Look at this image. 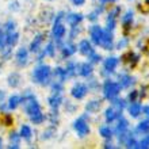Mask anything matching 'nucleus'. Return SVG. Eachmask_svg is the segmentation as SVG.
Returning <instances> with one entry per match:
<instances>
[{
    "mask_svg": "<svg viewBox=\"0 0 149 149\" xmlns=\"http://www.w3.org/2000/svg\"><path fill=\"white\" fill-rule=\"evenodd\" d=\"M137 96H138V91H132L129 94V96H127V99H129L130 103H133V102H137Z\"/></svg>",
    "mask_w": 149,
    "mask_h": 149,
    "instance_id": "47",
    "label": "nucleus"
},
{
    "mask_svg": "<svg viewBox=\"0 0 149 149\" xmlns=\"http://www.w3.org/2000/svg\"><path fill=\"white\" fill-rule=\"evenodd\" d=\"M87 92H88V88H87V86H84V84H81V83H77V84H74L73 88L71 90V94L72 96H73L74 99H83L84 96L87 95Z\"/></svg>",
    "mask_w": 149,
    "mask_h": 149,
    "instance_id": "5",
    "label": "nucleus"
},
{
    "mask_svg": "<svg viewBox=\"0 0 149 149\" xmlns=\"http://www.w3.org/2000/svg\"><path fill=\"white\" fill-rule=\"evenodd\" d=\"M88 58H90V63L91 64H96V63H99V61H100V56L96 54V53L94 52L91 56H88Z\"/></svg>",
    "mask_w": 149,
    "mask_h": 149,
    "instance_id": "45",
    "label": "nucleus"
},
{
    "mask_svg": "<svg viewBox=\"0 0 149 149\" xmlns=\"http://www.w3.org/2000/svg\"><path fill=\"white\" fill-rule=\"evenodd\" d=\"M81 20H83V15H81V14H69V15L67 16V22L71 24L72 27H73V26L80 24V22H81Z\"/></svg>",
    "mask_w": 149,
    "mask_h": 149,
    "instance_id": "20",
    "label": "nucleus"
},
{
    "mask_svg": "<svg viewBox=\"0 0 149 149\" xmlns=\"http://www.w3.org/2000/svg\"><path fill=\"white\" fill-rule=\"evenodd\" d=\"M103 148H106V149L110 148V149H113V148H114V145L111 144V141H106V142H104V145H103Z\"/></svg>",
    "mask_w": 149,
    "mask_h": 149,
    "instance_id": "52",
    "label": "nucleus"
},
{
    "mask_svg": "<svg viewBox=\"0 0 149 149\" xmlns=\"http://www.w3.org/2000/svg\"><path fill=\"white\" fill-rule=\"evenodd\" d=\"M103 49H113V33L110 30L107 31H103V36H102V39H100V43H99Z\"/></svg>",
    "mask_w": 149,
    "mask_h": 149,
    "instance_id": "7",
    "label": "nucleus"
},
{
    "mask_svg": "<svg viewBox=\"0 0 149 149\" xmlns=\"http://www.w3.org/2000/svg\"><path fill=\"white\" fill-rule=\"evenodd\" d=\"M76 109H77V106H76V104H72L69 100H67V102H65V110H67V113H71L72 114L74 110H76Z\"/></svg>",
    "mask_w": 149,
    "mask_h": 149,
    "instance_id": "43",
    "label": "nucleus"
},
{
    "mask_svg": "<svg viewBox=\"0 0 149 149\" xmlns=\"http://www.w3.org/2000/svg\"><path fill=\"white\" fill-rule=\"evenodd\" d=\"M54 49H56V47H54V45H53V42H50L46 46V49H45V53H46V54H49L50 57H53V56H54Z\"/></svg>",
    "mask_w": 149,
    "mask_h": 149,
    "instance_id": "44",
    "label": "nucleus"
},
{
    "mask_svg": "<svg viewBox=\"0 0 149 149\" xmlns=\"http://www.w3.org/2000/svg\"><path fill=\"white\" fill-rule=\"evenodd\" d=\"M111 100V104H113V107H115L117 110H122L123 111V109L126 107V102L123 100V99H118L117 96L113 99H110Z\"/></svg>",
    "mask_w": 149,
    "mask_h": 149,
    "instance_id": "26",
    "label": "nucleus"
},
{
    "mask_svg": "<svg viewBox=\"0 0 149 149\" xmlns=\"http://www.w3.org/2000/svg\"><path fill=\"white\" fill-rule=\"evenodd\" d=\"M118 65V58L117 57H109V58L104 61V69L107 72H113Z\"/></svg>",
    "mask_w": 149,
    "mask_h": 149,
    "instance_id": "21",
    "label": "nucleus"
},
{
    "mask_svg": "<svg viewBox=\"0 0 149 149\" xmlns=\"http://www.w3.org/2000/svg\"><path fill=\"white\" fill-rule=\"evenodd\" d=\"M49 119H50V122L53 123V125H57V122H58V113H57V110H56V109H53V111L50 113Z\"/></svg>",
    "mask_w": 149,
    "mask_h": 149,
    "instance_id": "40",
    "label": "nucleus"
},
{
    "mask_svg": "<svg viewBox=\"0 0 149 149\" xmlns=\"http://www.w3.org/2000/svg\"><path fill=\"white\" fill-rule=\"evenodd\" d=\"M133 57H134L133 52H126V53H123V54H122L121 58H122V61H123V63H132Z\"/></svg>",
    "mask_w": 149,
    "mask_h": 149,
    "instance_id": "38",
    "label": "nucleus"
},
{
    "mask_svg": "<svg viewBox=\"0 0 149 149\" xmlns=\"http://www.w3.org/2000/svg\"><path fill=\"white\" fill-rule=\"evenodd\" d=\"M31 129L27 125H23L22 127H20V137H23L24 140H27V141H30V138H31Z\"/></svg>",
    "mask_w": 149,
    "mask_h": 149,
    "instance_id": "29",
    "label": "nucleus"
},
{
    "mask_svg": "<svg viewBox=\"0 0 149 149\" xmlns=\"http://www.w3.org/2000/svg\"><path fill=\"white\" fill-rule=\"evenodd\" d=\"M30 119H31L33 123H36V125H41V123L45 121V115H43V114L39 111V113H37V114H34V115H31V117H30Z\"/></svg>",
    "mask_w": 149,
    "mask_h": 149,
    "instance_id": "31",
    "label": "nucleus"
},
{
    "mask_svg": "<svg viewBox=\"0 0 149 149\" xmlns=\"http://www.w3.org/2000/svg\"><path fill=\"white\" fill-rule=\"evenodd\" d=\"M52 36H53V38H54L56 41H61V38L65 36V27H64V24L61 23V22L53 24Z\"/></svg>",
    "mask_w": 149,
    "mask_h": 149,
    "instance_id": "9",
    "label": "nucleus"
},
{
    "mask_svg": "<svg viewBox=\"0 0 149 149\" xmlns=\"http://www.w3.org/2000/svg\"><path fill=\"white\" fill-rule=\"evenodd\" d=\"M125 144H126V148H129V149L130 148H137V145H138V142L134 140L133 136H130V137L125 141Z\"/></svg>",
    "mask_w": 149,
    "mask_h": 149,
    "instance_id": "36",
    "label": "nucleus"
},
{
    "mask_svg": "<svg viewBox=\"0 0 149 149\" xmlns=\"http://www.w3.org/2000/svg\"><path fill=\"white\" fill-rule=\"evenodd\" d=\"M16 65L18 67H26V64L29 61V52L26 47H20L19 50L16 52Z\"/></svg>",
    "mask_w": 149,
    "mask_h": 149,
    "instance_id": "6",
    "label": "nucleus"
},
{
    "mask_svg": "<svg viewBox=\"0 0 149 149\" xmlns=\"http://www.w3.org/2000/svg\"><path fill=\"white\" fill-rule=\"evenodd\" d=\"M141 104L140 103H137V102H133L132 104H130V107H129V114L132 115L133 118H137L140 114H141Z\"/></svg>",
    "mask_w": 149,
    "mask_h": 149,
    "instance_id": "22",
    "label": "nucleus"
},
{
    "mask_svg": "<svg viewBox=\"0 0 149 149\" xmlns=\"http://www.w3.org/2000/svg\"><path fill=\"white\" fill-rule=\"evenodd\" d=\"M132 22H133V12L127 11L122 16V23H132Z\"/></svg>",
    "mask_w": 149,
    "mask_h": 149,
    "instance_id": "39",
    "label": "nucleus"
},
{
    "mask_svg": "<svg viewBox=\"0 0 149 149\" xmlns=\"http://www.w3.org/2000/svg\"><path fill=\"white\" fill-rule=\"evenodd\" d=\"M6 46H7V43H6V34H4V31L0 29V50L4 52Z\"/></svg>",
    "mask_w": 149,
    "mask_h": 149,
    "instance_id": "41",
    "label": "nucleus"
},
{
    "mask_svg": "<svg viewBox=\"0 0 149 149\" xmlns=\"http://www.w3.org/2000/svg\"><path fill=\"white\" fill-rule=\"evenodd\" d=\"M92 71H94V68H92V64L91 63L80 64V67H79V74H81V76H84V77L91 76Z\"/></svg>",
    "mask_w": 149,
    "mask_h": 149,
    "instance_id": "16",
    "label": "nucleus"
},
{
    "mask_svg": "<svg viewBox=\"0 0 149 149\" xmlns=\"http://www.w3.org/2000/svg\"><path fill=\"white\" fill-rule=\"evenodd\" d=\"M54 133H56L54 126H52V127H49V129H46L45 132H43L42 138H43V140H49V138L53 137V134H54Z\"/></svg>",
    "mask_w": 149,
    "mask_h": 149,
    "instance_id": "35",
    "label": "nucleus"
},
{
    "mask_svg": "<svg viewBox=\"0 0 149 149\" xmlns=\"http://www.w3.org/2000/svg\"><path fill=\"white\" fill-rule=\"evenodd\" d=\"M19 103H20V98L18 96V95H14V96H11V98L8 99L7 107L10 109V110H15L16 107L19 106Z\"/></svg>",
    "mask_w": 149,
    "mask_h": 149,
    "instance_id": "25",
    "label": "nucleus"
},
{
    "mask_svg": "<svg viewBox=\"0 0 149 149\" xmlns=\"http://www.w3.org/2000/svg\"><path fill=\"white\" fill-rule=\"evenodd\" d=\"M133 83V79L127 76V74H119V86L123 87V88H127Z\"/></svg>",
    "mask_w": 149,
    "mask_h": 149,
    "instance_id": "28",
    "label": "nucleus"
},
{
    "mask_svg": "<svg viewBox=\"0 0 149 149\" xmlns=\"http://www.w3.org/2000/svg\"><path fill=\"white\" fill-rule=\"evenodd\" d=\"M79 52L81 53L83 56H91L92 53H94V47H92V45H91V42H88L87 39H83L81 42L79 43Z\"/></svg>",
    "mask_w": 149,
    "mask_h": 149,
    "instance_id": "10",
    "label": "nucleus"
},
{
    "mask_svg": "<svg viewBox=\"0 0 149 149\" xmlns=\"http://www.w3.org/2000/svg\"><path fill=\"white\" fill-rule=\"evenodd\" d=\"M7 83H8V86H10V87L16 88V87H19L20 83H22V76H20L18 72H12V73L8 74Z\"/></svg>",
    "mask_w": 149,
    "mask_h": 149,
    "instance_id": "12",
    "label": "nucleus"
},
{
    "mask_svg": "<svg viewBox=\"0 0 149 149\" xmlns=\"http://www.w3.org/2000/svg\"><path fill=\"white\" fill-rule=\"evenodd\" d=\"M102 107V100H91L86 104V110L88 113H98Z\"/></svg>",
    "mask_w": 149,
    "mask_h": 149,
    "instance_id": "18",
    "label": "nucleus"
},
{
    "mask_svg": "<svg viewBox=\"0 0 149 149\" xmlns=\"http://www.w3.org/2000/svg\"><path fill=\"white\" fill-rule=\"evenodd\" d=\"M53 91H54V94H61L63 92V86H61V83H53V86H52Z\"/></svg>",
    "mask_w": 149,
    "mask_h": 149,
    "instance_id": "46",
    "label": "nucleus"
},
{
    "mask_svg": "<svg viewBox=\"0 0 149 149\" xmlns=\"http://www.w3.org/2000/svg\"><path fill=\"white\" fill-rule=\"evenodd\" d=\"M53 16H54L53 10H52L50 7H45V8H42V11H41V14H39V19L46 24V23H49V22L53 19Z\"/></svg>",
    "mask_w": 149,
    "mask_h": 149,
    "instance_id": "13",
    "label": "nucleus"
},
{
    "mask_svg": "<svg viewBox=\"0 0 149 149\" xmlns=\"http://www.w3.org/2000/svg\"><path fill=\"white\" fill-rule=\"evenodd\" d=\"M114 27H115V16L113 14H109V16H107V30L113 31Z\"/></svg>",
    "mask_w": 149,
    "mask_h": 149,
    "instance_id": "34",
    "label": "nucleus"
},
{
    "mask_svg": "<svg viewBox=\"0 0 149 149\" xmlns=\"http://www.w3.org/2000/svg\"><path fill=\"white\" fill-rule=\"evenodd\" d=\"M63 102H64V99H63V96H61V94H54L53 96L49 98V106H50L52 109H56V110L61 106Z\"/></svg>",
    "mask_w": 149,
    "mask_h": 149,
    "instance_id": "17",
    "label": "nucleus"
},
{
    "mask_svg": "<svg viewBox=\"0 0 149 149\" xmlns=\"http://www.w3.org/2000/svg\"><path fill=\"white\" fill-rule=\"evenodd\" d=\"M90 34H91V39H92V42H94L95 45H99V43H100V39H102V36H103L102 27L94 24V26L90 29Z\"/></svg>",
    "mask_w": 149,
    "mask_h": 149,
    "instance_id": "8",
    "label": "nucleus"
},
{
    "mask_svg": "<svg viewBox=\"0 0 149 149\" xmlns=\"http://www.w3.org/2000/svg\"><path fill=\"white\" fill-rule=\"evenodd\" d=\"M126 45H127V39H122L121 42L118 43V47H119V49H121V47H123V46H126Z\"/></svg>",
    "mask_w": 149,
    "mask_h": 149,
    "instance_id": "53",
    "label": "nucleus"
},
{
    "mask_svg": "<svg viewBox=\"0 0 149 149\" xmlns=\"http://www.w3.org/2000/svg\"><path fill=\"white\" fill-rule=\"evenodd\" d=\"M0 122H1L4 126H11L12 123H14V118H12L11 114H3L1 118H0Z\"/></svg>",
    "mask_w": 149,
    "mask_h": 149,
    "instance_id": "32",
    "label": "nucleus"
},
{
    "mask_svg": "<svg viewBox=\"0 0 149 149\" xmlns=\"http://www.w3.org/2000/svg\"><path fill=\"white\" fill-rule=\"evenodd\" d=\"M137 148H140V149H148L149 148V141H148V138H145V140H142V141H140L138 142V145H137Z\"/></svg>",
    "mask_w": 149,
    "mask_h": 149,
    "instance_id": "49",
    "label": "nucleus"
},
{
    "mask_svg": "<svg viewBox=\"0 0 149 149\" xmlns=\"http://www.w3.org/2000/svg\"><path fill=\"white\" fill-rule=\"evenodd\" d=\"M63 57H71L72 54H74V52H76V46L72 45V43H67V45H64L63 47Z\"/></svg>",
    "mask_w": 149,
    "mask_h": 149,
    "instance_id": "24",
    "label": "nucleus"
},
{
    "mask_svg": "<svg viewBox=\"0 0 149 149\" xmlns=\"http://www.w3.org/2000/svg\"><path fill=\"white\" fill-rule=\"evenodd\" d=\"M50 74L52 69L49 65H39L33 72V81L41 86H47L50 83Z\"/></svg>",
    "mask_w": 149,
    "mask_h": 149,
    "instance_id": "1",
    "label": "nucleus"
},
{
    "mask_svg": "<svg viewBox=\"0 0 149 149\" xmlns=\"http://www.w3.org/2000/svg\"><path fill=\"white\" fill-rule=\"evenodd\" d=\"M137 132L140 133H149V119H145V121H142L138 123L137 126Z\"/></svg>",
    "mask_w": 149,
    "mask_h": 149,
    "instance_id": "30",
    "label": "nucleus"
},
{
    "mask_svg": "<svg viewBox=\"0 0 149 149\" xmlns=\"http://www.w3.org/2000/svg\"><path fill=\"white\" fill-rule=\"evenodd\" d=\"M96 18H98V12L96 11L92 12V14H90V16H88V19L90 20H96Z\"/></svg>",
    "mask_w": 149,
    "mask_h": 149,
    "instance_id": "51",
    "label": "nucleus"
},
{
    "mask_svg": "<svg viewBox=\"0 0 149 149\" xmlns=\"http://www.w3.org/2000/svg\"><path fill=\"white\" fill-rule=\"evenodd\" d=\"M20 103L24 106V111H26L29 117H31V115L41 111V107H39V103L37 102L36 96L30 94V92H26L23 98H20Z\"/></svg>",
    "mask_w": 149,
    "mask_h": 149,
    "instance_id": "2",
    "label": "nucleus"
},
{
    "mask_svg": "<svg viewBox=\"0 0 149 149\" xmlns=\"http://www.w3.org/2000/svg\"><path fill=\"white\" fill-rule=\"evenodd\" d=\"M138 10L142 14H149V0H146V3L144 4H138Z\"/></svg>",
    "mask_w": 149,
    "mask_h": 149,
    "instance_id": "42",
    "label": "nucleus"
},
{
    "mask_svg": "<svg viewBox=\"0 0 149 149\" xmlns=\"http://www.w3.org/2000/svg\"><path fill=\"white\" fill-rule=\"evenodd\" d=\"M99 133H100V136H102L103 138H107V140H110V138L113 137V130H111L110 127H107V126H103V127H100Z\"/></svg>",
    "mask_w": 149,
    "mask_h": 149,
    "instance_id": "33",
    "label": "nucleus"
},
{
    "mask_svg": "<svg viewBox=\"0 0 149 149\" xmlns=\"http://www.w3.org/2000/svg\"><path fill=\"white\" fill-rule=\"evenodd\" d=\"M20 145V134L15 133V132H12L11 134H10V145H8V148L10 149H18Z\"/></svg>",
    "mask_w": 149,
    "mask_h": 149,
    "instance_id": "19",
    "label": "nucleus"
},
{
    "mask_svg": "<svg viewBox=\"0 0 149 149\" xmlns=\"http://www.w3.org/2000/svg\"><path fill=\"white\" fill-rule=\"evenodd\" d=\"M54 77L58 79L60 83L65 81V79L68 77L67 71H65V69H63V68H56V69H54Z\"/></svg>",
    "mask_w": 149,
    "mask_h": 149,
    "instance_id": "27",
    "label": "nucleus"
},
{
    "mask_svg": "<svg viewBox=\"0 0 149 149\" xmlns=\"http://www.w3.org/2000/svg\"><path fill=\"white\" fill-rule=\"evenodd\" d=\"M1 142H3V141H1V138H0V148H1Z\"/></svg>",
    "mask_w": 149,
    "mask_h": 149,
    "instance_id": "57",
    "label": "nucleus"
},
{
    "mask_svg": "<svg viewBox=\"0 0 149 149\" xmlns=\"http://www.w3.org/2000/svg\"><path fill=\"white\" fill-rule=\"evenodd\" d=\"M119 91H121V86L118 84V83H114V81H110V80H107L104 83V86H103V94H104V98L106 99H113L115 96H118L119 94Z\"/></svg>",
    "mask_w": 149,
    "mask_h": 149,
    "instance_id": "3",
    "label": "nucleus"
},
{
    "mask_svg": "<svg viewBox=\"0 0 149 149\" xmlns=\"http://www.w3.org/2000/svg\"><path fill=\"white\" fill-rule=\"evenodd\" d=\"M18 41H19V34L16 31L6 33V43H7V46H10V47L15 46Z\"/></svg>",
    "mask_w": 149,
    "mask_h": 149,
    "instance_id": "14",
    "label": "nucleus"
},
{
    "mask_svg": "<svg viewBox=\"0 0 149 149\" xmlns=\"http://www.w3.org/2000/svg\"><path fill=\"white\" fill-rule=\"evenodd\" d=\"M15 30V22L14 20H8L7 24H6V31H14Z\"/></svg>",
    "mask_w": 149,
    "mask_h": 149,
    "instance_id": "48",
    "label": "nucleus"
},
{
    "mask_svg": "<svg viewBox=\"0 0 149 149\" xmlns=\"http://www.w3.org/2000/svg\"><path fill=\"white\" fill-rule=\"evenodd\" d=\"M148 141H149V137H148Z\"/></svg>",
    "mask_w": 149,
    "mask_h": 149,
    "instance_id": "60",
    "label": "nucleus"
},
{
    "mask_svg": "<svg viewBox=\"0 0 149 149\" xmlns=\"http://www.w3.org/2000/svg\"><path fill=\"white\" fill-rule=\"evenodd\" d=\"M71 1L74 6H83V4L86 3V0H71Z\"/></svg>",
    "mask_w": 149,
    "mask_h": 149,
    "instance_id": "50",
    "label": "nucleus"
},
{
    "mask_svg": "<svg viewBox=\"0 0 149 149\" xmlns=\"http://www.w3.org/2000/svg\"><path fill=\"white\" fill-rule=\"evenodd\" d=\"M106 1H109V0H100V3H102V4H104Z\"/></svg>",
    "mask_w": 149,
    "mask_h": 149,
    "instance_id": "56",
    "label": "nucleus"
},
{
    "mask_svg": "<svg viewBox=\"0 0 149 149\" xmlns=\"http://www.w3.org/2000/svg\"><path fill=\"white\" fill-rule=\"evenodd\" d=\"M0 69H1V61H0Z\"/></svg>",
    "mask_w": 149,
    "mask_h": 149,
    "instance_id": "59",
    "label": "nucleus"
},
{
    "mask_svg": "<svg viewBox=\"0 0 149 149\" xmlns=\"http://www.w3.org/2000/svg\"><path fill=\"white\" fill-rule=\"evenodd\" d=\"M4 98H6V92H4V91H0V104L4 102Z\"/></svg>",
    "mask_w": 149,
    "mask_h": 149,
    "instance_id": "54",
    "label": "nucleus"
},
{
    "mask_svg": "<svg viewBox=\"0 0 149 149\" xmlns=\"http://www.w3.org/2000/svg\"><path fill=\"white\" fill-rule=\"evenodd\" d=\"M104 117H106V121L109 123H111L114 119L122 117V110H117L115 107H109L106 110V113H104Z\"/></svg>",
    "mask_w": 149,
    "mask_h": 149,
    "instance_id": "11",
    "label": "nucleus"
},
{
    "mask_svg": "<svg viewBox=\"0 0 149 149\" xmlns=\"http://www.w3.org/2000/svg\"><path fill=\"white\" fill-rule=\"evenodd\" d=\"M43 38H45L43 34H38V36L34 37V39L31 41V45H30V50H31L33 53H37V52L39 50V47H41V45H42V42H43Z\"/></svg>",
    "mask_w": 149,
    "mask_h": 149,
    "instance_id": "15",
    "label": "nucleus"
},
{
    "mask_svg": "<svg viewBox=\"0 0 149 149\" xmlns=\"http://www.w3.org/2000/svg\"><path fill=\"white\" fill-rule=\"evenodd\" d=\"M118 119H119V121H118V125H117V129H115V133L119 134V133H122V132L127 130V127H129V122L126 121L123 117H119Z\"/></svg>",
    "mask_w": 149,
    "mask_h": 149,
    "instance_id": "23",
    "label": "nucleus"
},
{
    "mask_svg": "<svg viewBox=\"0 0 149 149\" xmlns=\"http://www.w3.org/2000/svg\"><path fill=\"white\" fill-rule=\"evenodd\" d=\"M141 111H144V114H145V115H148V117H149V107H142V109H141Z\"/></svg>",
    "mask_w": 149,
    "mask_h": 149,
    "instance_id": "55",
    "label": "nucleus"
},
{
    "mask_svg": "<svg viewBox=\"0 0 149 149\" xmlns=\"http://www.w3.org/2000/svg\"><path fill=\"white\" fill-rule=\"evenodd\" d=\"M73 129L77 132V134L80 137H86L87 134H90V127L87 125V122L84 121V117L79 118L73 122Z\"/></svg>",
    "mask_w": 149,
    "mask_h": 149,
    "instance_id": "4",
    "label": "nucleus"
},
{
    "mask_svg": "<svg viewBox=\"0 0 149 149\" xmlns=\"http://www.w3.org/2000/svg\"><path fill=\"white\" fill-rule=\"evenodd\" d=\"M109 1H117V0H109Z\"/></svg>",
    "mask_w": 149,
    "mask_h": 149,
    "instance_id": "58",
    "label": "nucleus"
},
{
    "mask_svg": "<svg viewBox=\"0 0 149 149\" xmlns=\"http://www.w3.org/2000/svg\"><path fill=\"white\" fill-rule=\"evenodd\" d=\"M65 71H67L68 76H73V74H76V64H74V63H69V64H68V67L65 68Z\"/></svg>",
    "mask_w": 149,
    "mask_h": 149,
    "instance_id": "37",
    "label": "nucleus"
}]
</instances>
